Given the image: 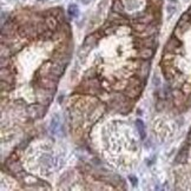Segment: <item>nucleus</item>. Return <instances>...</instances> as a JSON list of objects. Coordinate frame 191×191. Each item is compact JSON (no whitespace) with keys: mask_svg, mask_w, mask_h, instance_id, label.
Masks as SVG:
<instances>
[{"mask_svg":"<svg viewBox=\"0 0 191 191\" xmlns=\"http://www.w3.org/2000/svg\"><path fill=\"white\" fill-rule=\"evenodd\" d=\"M33 86V90H34V96H35V102L43 104L45 106L49 108L52 100H53L54 93H56V90H49V88H44L37 85L35 83L32 84Z\"/></svg>","mask_w":191,"mask_h":191,"instance_id":"nucleus-1","label":"nucleus"},{"mask_svg":"<svg viewBox=\"0 0 191 191\" xmlns=\"http://www.w3.org/2000/svg\"><path fill=\"white\" fill-rule=\"evenodd\" d=\"M163 52H171V53L178 54L183 52V45H182V40L178 39L176 35L172 34L170 39L167 40V43L164 46Z\"/></svg>","mask_w":191,"mask_h":191,"instance_id":"nucleus-2","label":"nucleus"},{"mask_svg":"<svg viewBox=\"0 0 191 191\" xmlns=\"http://www.w3.org/2000/svg\"><path fill=\"white\" fill-rule=\"evenodd\" d=\"M171 99L173 102V105L178 109L185 108L186 100H188V96H185V93L182 90L178 88H172L171 90Z\"/></svg>","mask_w":191,"mask_h":191,"instance_id":"nucleus-3","label":"nucleus"},{"mask_svg":"<svg viewBox=\"0 0 191 191\" xmlns=\"http://www.w3.org/2000/svg\"><path fill=\"white\" fill-rule=\"evenodd\" d=\"M155 56V50L150 47H143L137 50V53L133 56L132 58H139L144 60H151V58Z\"/></svg>","mask_w":191,"mask_h":191,"instance_id":"nucleus-4","label":"nucleus"},{"mask_svg":"<svg viewBox=\"0 0 191 191\" xmlns=\"http://www.w3.org/2000/svg\"><path fill=\"white\" fill-rule=\"evenodd\" d=\"M45 24L47 26V29L51 31H57L59 29V25L60 23L58 21V19L54 17V15H46L45 17Z\"/></svg>","mask_w":191,"mask_h":191,"instance_id":"nucleus-5","label":"nucleus"},{"mask_svg":"<svg viewBox=\"0 0 191 191\" xmlns=\"http://www.w3.org/2000/svg\"><path fill=\"white\" fill-rule=\"evenodd\" d=\"M111 10L117 12V13H120V14L127 15L126 12H125V5H124V3H123L122 0H113Z\"/></svg>","mask_w":191,"mask_h":191,"instance_id":"nucleus-6","label":"nucleus"},{"mask_svg":"<svg viewBox=\"0 0 191 191\" xmlns=\"http://www.w3.org/2000/svg\"><path fill=\"white\" fill-rule=\"evenodd\" d=\"M65 69H66L65 65H61V64L53 61V65H52V67H51V72L53 74H56V76H58V77H61L64 74V72H65Z\"/></svg>","mask_w":191,"mask_h":191,"instance_id":"nucleus-7","label":"nucleus"},{"mask_svg":"<svg viewBox=\"0 0 191 191\" xmlns=\"http://www.w3.org/2000/svg\"><path fill=\"white\" fill-rule=\"evenodd\" d=\"M100 77V72H98V70L96 67H92V69H88L85 73H84L83 79H94V78H99Z\"/></svg>","mask_w":191,"mask_h":191,"instance_id":"nucleus-8","label":"nucleus"},{"mask_svg":"<svg viewBox=\"0 0 191 191\" xmlns=\"http://www.w3.org/2000/svg\"><path fill=\"white\" fill-rule=\"evenodd\" d=\"M0 86H1V93H3V94L5 92H11V91L15 88L14 84H10V83H7V82H5V80H1Z\"/></svg>","mask_w":191,"mask_h":191,"instance_id":"nucleus-9","label":"nucleus"},{"mask_svg":"<svg viewBox=\"0 0 191 191\" xmlns=\"http://www.w3.org/2000/svg\"><path fill=\"white\" fill-rule=\"evenodd\" d=\"M181 90L185 93V96H188V97H189V96L191 94V83H190V82H185V83L182 84Z\"/></svg>","mask_w":191,"mask_h":191,"instance_id":"nucleus-10","label":"nucleus"},{"mask_svg":"<svg viewBox=\"0 0 191 191\" xmlns=\"http://www.w3.org/2000/svg\"><path fill=\"white\" fill-rule=\"evenodd\" d=\"M59 125V119H58V114H54V118H52V122H51V126H50V129H51V131L53 133H56V131H57V127H58Z\"/></svg>","mask_w":191,"mask_h":191,"instance_id":"nucleus-11","label":"nucleus"},{"mask_svg":"<svg viewBox=\"0 0 191 191\" xmlns=\"http://www.w3.org/2000/svg\"><path fill=\"white\" fill-rule=\"evenodd\" d=\"M136 124H137L138 129H139V133H141V137L142 139H145V130H144V124L141 119H137L136 120Z\"/></svg>","mask_w":191,"mask_h":191,"instance_id":"nucleus-12","label":"nucleus"},{"mask_svg":"<svg viewBox=\"0 0 191 191\" xmlns=\"http://www.w3.org/2000/svg\"><path fill=\"white\" fill-rule=\"evenodd\" d=\"M78 7H77V5H70L69 6V10H67V13H69V15H71V17H77L78 15Z\"/></svg>","mask_w":191,"mask_h":191,"instance_id":"nucleus-13","label":"nucleus"},{"mask_svg":"<svg viewBox=\"0 0 191 191\" xmlns=\"http://www.w3.org/2000/svg\"><path fill=\"white\" fill-rule=\"evenodd\" d=\"M149 1V5L153 6L156 8H159L162 10V5H163V0H147Z\"/></svg>","mask_w":191,"mask_h":191,"instance_id":"nucleus-14","label":"nucleus"},{"mask_svg":"<svg viewBox=\"0 0 191 191\" xmlns=\"http://www.w3.org/2000/svg\"><path fill=\"white\" fill-rule=\"evenodd\" d=\"M1 80H5V82H7V83L14 84L15 85V73L8 74V76H6V77H4V78H1Z\"/></svg>","mask_w":191,"mask_h":191,"instance_id":"nucleus-15","label":"nucleus"},{"mask_svg":"<svg viewBox=\"0 0 191 191\" xmlns=\"http://www.w3.org/2000/svg\"><path fill=\"white\" fill-rule=\"evenodd\" d=\"M153 84H155V86H159L161 85V80H159V77L155 74V77H153Z\"/></svg>","mask_w":191,"mask_h":191,"instance_id":"nucleus-16","label":"nucleus"},{"mask_svg":"<svg viewBox=\"0 0 191 191\" xmlns=\"http://www.w3.org/2000/svg\"><path fill=\"white\" fill-rule=\"evenodd\" d=\"M167 12L170 13V15H172L176 12V7H175V6H167Z\"/></svg>","mask_w":191,"mask_h":191,"instance_id":"nucleus-17","label":"nucleus"},{"mask_svg":"<svg viewBox=\"0 0 191 191\" xmlns=\"http://www.w3.org/2000/svg\"><path fill=\"white\" fill-rule=\"evenodd\" d=\"M130 178H131V181H132V184H133V185H135V184H136V178H135V177H133V176H131V177H130Z\"/></svg>","mask_w":191,"mask_h":191,"instance_id":"nucleus-18","label":"nucleus"},{"mask_svg":"<svg viewBox=\"0 0 191 191\" xmlns=\"http://www.w3.org/2000/svg\"><path fill=\"white\" fill-rule=\"evenodd\" d=\"M188 13H189V15H190V18H191V6H190V8L188 10Z\"/></svg>","mask_w":191,"mask_h":191,"instance_id":"nucleus-19","label":"nucleus"}]
</instances>
